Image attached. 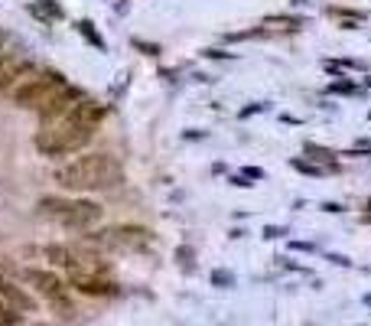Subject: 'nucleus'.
<instances>
[{
    "mask_svg": "<svg viewBox=\"0 0 371 326\" xmlns=\"http://www.w3.org/2000/svg\"><path fill=\"white\" fill-rule=\"evenodd\" d=\"M36 212L42 219H49V222L62 225V229H72V232H88L95 225L102 222V203H95V199H82V196H42L36 203Z\"/></svg>",
    "mask_w": 371,
    "mask_h": 326,
    "instance_id": "3",
    "label": "nucleus"
},
{
    "mask_svg": "<svg viewBox=\"0 0 371 326\" xmlns=\"http://www.w3.org/2000/svg\"><path fill=\"white\" fill-rule=\"evenodd\" d=\"M0 297L10 303V307H17L20 313H30V310H36V297L30 291H23L17 281H10V277L0 274Z\"/></svg>",
    "mask_w": 371,
    "mask_h": 326,
    "instance_id": "9",
    "label": "nucleus"
},
{
    "mask_svg": "<svg viewBox=\"0 0 371 326\" xmlns=\"http://www.w3.org/2000/svg\"><path fill=\"white\" fill-rule=\"evenodd\" d=\"M212 281H215V284H231L235 277H231V274H225V271H215V274H212Z\"/></svg>",
    "mask_w": 371,
    "mask_h": 326,
    "instance_id": "12",
    "label": "nucleus"
},
{
    "mask_svg": "<svg viewBox=\"0 0 371 326\" xmlns=\"http://www.w3.org/2000/svg\"><path fill=\"white\" fill-rule=\"evenodd\" d=\"M78 98H85V95H82V92H78V88H75V85H66V88H62V92H59V95H56V98H49V102L42 104V108H39V111H36V114H39V118H42V121H52V118H62V114H66V111H68V108H72V104H75V102H78Z\"/></svg>",
    "mask_w": 371,
    "mask_h": 326,
    "instance_id": "8",
    "label": "nucleus"
},
{
    "mask_svg": "<svg viewBox=\"0 0 371 326\" xmlns=\"http://www.w3.org/2000/svg\"><path fill=\"white\" fill-rule=\"evenodd\" d=\"M66 76L56 69H33L26 72L23 78H20L17 85L10 88V102L17 104V108H23V111H39L42 104L49 102V98H56V95L66 88Z\"/></svg>",
    "mask_w": 371,
    "mask_h": 326,
    "instance_id": "4",
    "label": "nucleus"
},
{
    "mask_svg": "<svg viewBox=\"0 0 371 326\" xmlns=\"http://www.w3.org/2000/svg\"><path fill=\"white\" fill-rule=\"evenodd\" d=\"M26 284H30V287H33V291L39 294V297L49 303L52 310H59V313H66V317H72V313H75V307H72V301H68V287L62 284V277L56 274V271H46V267H30V271H26Z\"/></svg>",
    "mask_w": 371,
    "mask_h": 326,
    "instance_id": "5",
    "label": "nucleus"
},
{
    "mask_svg": "<svg viewBox=\"0 0 371 326\" xmlns=\"http://www.w3.org/2000/svg\"><path fill=\"white\" fill-rule=\"evenodd\" d=\"M92 245L111 251H140L150 245V232L140 229V225H114V229H104V232H95Z\"/></svg>",
    "mask_w": 371,
    "mask_h": 326,
    "instance_id": "6",
    "label": "nucleus"
},
{
    "mask_svg": "<svg viewBox=\"0 0 371 326\" xmlns=\"http://www.w3.org/2000/svg\"><path fill=\"white\" fill-rule=\"evenodd\" d=\"M68 287L85 294V297H111V294H118V281H111L108 271H92V274L68 277Z\"/></svg>",
    "mask_w": 371,
    "mask_h": 326,
    "instance_id": "7",
    "label": "nucleus"
},
{
    "mask_svg": "<svg viewBox=\"0 0 371 326\" xmlns=\"http://www.w3.org/2000/svg\"><path fill=\"white\" fill-rule=\"evenodd\" d=\"M42 255L49 258L52 267H62V271H68V267L78 261V251L68 248V245H46V248H42Z\"/></svg>",
    "mask_w": 371,
    "mask_h": 326,
    "instance_id": "10",
    "label": "nucleus"
},
{
    "mask_svg": "<svg viewBox=\"0 0 371 326\" xmlns=\"http://www.w3.org/2000/svg\"><path fill=\"white\" fill-rule=\"evenodd\" d=\"M20 323H23V313L0 297V326H20Z\"/></svg>",
    "mask_w": 371,
    "mask_h": 326,
    "instance_id": "11",
    "label": "nucleus"
},
{
    "mask_svg": "<svg viewBox=\"0 0 371 326\" xmlns=\"http://www.w3.org/2000/svg\"><path fill=\"white\" fill-rule=\"evenodd\" d=\"M52 180L59 183L62 193H72V196L102 193V189L118 186L124 180V167H121V160L114 154L88 150V154H78L72 160H66L62 167H56Z\"/></svg>",
    "mask_w": 371,
    "mask_h": 326,
    "instance_id": "2",
    "label": "nucleus"
},
{
    "mask_svg": "<svg viewBox=\"0 0 371 326\" xmlns=\"http://www.w3.org/2000/svg\"><path fill=\"white\" fill-rule=\"evenodd\" d=\"M102 121H104V104H98L95 98H78L62 118L42 121V128L33 134V147L42 157H52V160L82 154Z\"/></svg>",
    "mask_w": 371,
    "mask_h": 326,
    "instance_id": "1",
    "label": "nucleus"
}]
</instances>
